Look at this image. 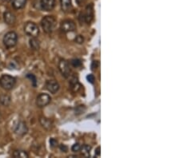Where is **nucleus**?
I'll list each match as a JSON object with an SVG mask.
<instances>
[{"label": "nucleus", "mask_w": 180, "mask_h": 158, "mask_svg": "<svg viewBox=\"0 0 180 158\" xmlns=\"http://www.w3.org/2000/svg\"><path fill=\"white\" fill-rule=\"evenodd\" d=\"M60 148H61V150L64 151V152H67V151H68V147L63 145V144H61V145H60Z\"/></svg>", "instance_id": "bb28decb"}, {"label": "nucleus", "mask_w": 180, "mask_h": 158, "mask_svg": "<svg viewBox=\"0 0 180 158\" xmlns=\"http://www.w3.org/2000/svg\"><path fill=\"white\" fill-rule=\"evenodd\" d=\"M81 15H83V18L84 22L87 24H90L93 19L94 11H93V5L90 4L86 7V10L84 13H82Z\"/></svg>", "instance_id": "0eeeda50"}, {"label": "nucleus", "mask_w": 180, "mask_h": 158, "mask_svg": "<svg viewBox=\"0 0 180 158\" xmlns=\"http://www.w3.org/2000/svg\"><path fill=\"white\" fill-rule=\"evenodd\" d=\"M4 21L8 25H12L15 22V16L10 11H6L3 14Z\"/></svg>", "instance_id": "f8f14e48"}, {"label": "nucleus", "mask_w": 180, "mask_h": 158, "mask_svg": "<svg viewBox=\"0 0 180 158\" xmlns=\"http://www.w3.org/2000/svg\"><path fill=\"white\" fill-rule=\"evenodd\" d=\"M98 65H99V62H98L97 61H94L93 62H92L91 68H92V69H95L98 67Z\"/></svg>", "instance_id": "a878e982"}, {"label": "nucleus", "mask_w": 180, "mask_h": 158, "mask_svg": "<svg viewBox=\"0 0 180 158\" xmlns=\"http://www.w3.org/2000/svg\"><path fill=\"white\" fill-rule=\"evenodd\" d=\"M95 155L96 156H100V147H98L95 151Z\"/></svg>", "instance_id": "cd10ccee"}, {"label": "nucleus", "mask_w": 180, "mask_h": 158, "mask_svg": "<svg viewBox=\"0 0 180 158\" xmlns=\"http://www.w3.org/2000/svg\"><path fill=\"white\" fill-rule=\"evenodd\" d=\"M18 41V35L15 32L10 31L3 37V44L6 48L14 47Z\"/></svg>", "instance_id": "f03ea898"}, {"label": "nucleus", "mask_w": 180, "mask_h": 158, "mask_svg": "<svg viewBox=\"0 0 180 158\" xmlns=\"http://www.w3.org/2000/svg\"><path fill=\"white\" fill-rule=\"evenodd\" d=\"M30 45L31 49H33L34 50H38L40 47L39 41V40L36 39L35 38H31L30 39Z\"/></svg>", "instance_id": "a211bd4d"}, {"label": "nucleus", "mask_w": 180, "mask_h": 158, "mask_svg": "<svg viewBox=\"0 0 180 158\" xmlns=\"http://www.w3.org/2000/svg\"><path fill=\"white\" fill-rule=\"evenodd\" d=\"M62 31L64 33H68V32H72L75 30L76 26H75V22L72 20H65L61 23L60 26Z\"/></svg>", "instance_id": "6e6552de"}, {"label": "nucleus", "mask_w": 180, "mask_h": 158, "mask_svg": "<svg viewBox=\"0 0 180 158\" xmlns=\"http://www.w3.org/2000/svg\"><path fill=\"white\" fill-rule=\"evenodd\" d=\"M50 144H51V147H56L58 144V141L55 138H51L50 140Z\"/></svg>", "instance_id": "b1692460"}, {"label": "nucleus", "mask_w": 180, "mask_h": 158, "mask_svg": "<svg viewBox=\"0 0 180 158\" xmlns=\"http://www.w3.org/2000/svg\"><path fill=\"white\" fill-rule=\"evenodd\" d=\"M72 64L74 67H79V66H80L82 65V62L79 59H73L72 61Z\"/></svg>", "instance_id": "412c9836"}, {"label": "nucleus", "mask_w": 180, "mask_h": 158, "mask_svg": "<svg viewBox=\"0 0 180 158\" xmlns=\"http://www.w3.org/2000/svg\"><path fill=\"white\" fill-rule=\"evenodd\" d=\"M60 5L63 11L68 12L72 9V0H60Z\"/></svg>", "instance_id": "ddd939ff"}, {"label": "nucleus", "mask_w": 180, "mask_h": 158, "mask_svg": "<svg viewBox=\"0 0 180 158\" xmlns=\"http://www.w3.org/2000/svg\"><path fill=\"white\" fill-rule=\"evenodd\" d=\"M10 101H11V98L9 95L3 94L0 97V103L3 106H8L10 104Z\"/></svg>", "instance_id": "dca6fc26"}, {"label": "nucleus", "mask_w": 180, "mask_h": 158, "mask_svg": "<svg viewBox=\"0 0 180 158\" xmlns=\"http://www.w3.org/2000/svg\"><path fill=\"white\" fill-rule=\"evenodd\" d=\"M80 150L82 151V153H83L84 156H88L90 155V152H91V147L90 146V145H88V144H84V145H83V146L81 147Z\"/></svg>", "instance_id": "6ab92c4d"}, {"label": "nucleus", "mask_w": 180, "mask_h": 158, "mask_svg": "<svg viewBox=\"0 0 180 158\" xmlns=\"http://www.w3.org/2000/svg\"><path fill=\"white\" fill-rule=\"evenodd\" d=\"M59 69L63 77H69L70 73H71V69H70L69 63L67 60L60 59L59 62Z\"/></svg>", "instance_id": "423d86ee"}, {"label": "nucleus", "mask_w": 180, "mask_h": 158, "mask_svg": "<svg viewBox=\"0 0 180 158\" xmlns=\"http://www.w3.org/2000/svg\"><path fill=\"white\" fill-rule=\"evenodd\" d=\"M75 1H76V2H77L78 4H81L84 0H75Z\"/></svg>", "instance_id": "c85d7f7f"}, {"label": "nucleus", "mask_w": 180, "mask_h": 158, "mask_svg": "<svg viewBox=\"0 0 180 158\" xmlns=\"http://www.w3.org/2000/svg\"><path fill=\"white\" fill-rule=\"evenodd\" d=\"M2 1L3 2H10V0H2Z\"/></svg>", "instance_id": "c756f323"}, {"label": "nucleus", "mask_w": 180, "mask_h": 158, "mask_svg": "<svg viewBox=\"0 0 180 158\" xmlns=\"http://www.w3.org/2000/svg\"><path fill=\"white\" fill-rule=\"evenodd\" d=\"M42 27L46 33H51L56 26V20L53 16H46L42 19Z\"/></svg>", "instance_id": "f257e3e1"}, {"label": "nucleus", "mask_w": 180, "mask_h": 158, "mask_svg": "<svg viewBox=\"0 0 180 158\" xmlns=\"http://www.w3.org/2000/svg\"><path fill=\"white\" fill-rule=\"evenodd\" d=\"M87 81H89L90 83H94L95 81V77H94L93 74H89V75L87 76Z\"/></svg>", "instance_id": "393cba45"}, {"label": "nucleus", "mask_w": 180, "mask_h": 158, "mask_svg": "<svg viewBox=\"0 0 180 158\" xmlns=\"http://www.w3.org/2000/svg\"><path fill=\"white\" fill-rule=\"evenodd\" d=\"M51 101V97L47 93H40L36 98V105L39 108L45 107Z\"/></svg>", "instance_id": "39448f33"}, {"label": "nucleus", "mask_w": 180, "mask_h": 158, "mask_svg": "<svg viewBox=\"0 0 180 158\" xmlns=\"http://www.w3.org/2000/svg\"><path fill=\"white\" fill-rule=\"evenodd\" d=\"M39 121H40V124H42V126L43 127V128H47V129H50V128L52 127L51 120H50L49 118L42 117H40Z\"/></svg>", "instance_id": "2eb2a0df"}, {"label": "nucleus", "mask_w": 180, "mask_h": 158, "mask_svg": "<svg viewBox=\"0 0 180 158\" xmlns=\"http://www.w3.org/2000/svg\"><path fill=\"white\" fill-rule=\"evenodd\" d=\"M24 31H25L27 35L30 36L31 38H36L38 34H39V26L32 22H27L25 26H24Z\"/></svg>", "instance_id": "20e7f679"}, {"label": "nucleus", "mask_w": 180, "mask_h": 158, "mask_svg": "<svg viewBox=\"0 0 180 158\" xmlns=\"http://www.w3.org/2000/svg\"><path fill=\"white\" fill-rule=\"evenodd\" d=\"M27 77L31 80L32 84H33V86H36V85H37V79H36L35 76L33 75V74H31V73H28L27 75Z\"/></svg>", "instance_id": "aec40b11"}, {"label": "nucleus", "mask_w": 180, "mask_h": 158, "mask_svg": "<svg viewBox=\"0 0 180 158\" xmlns=\"http://www.w3.org/2000/svg\"><path fill=\"white\" fill-rule=\"evenodd\" d=\"M46 87L49 92H51V93H57L59 89V83L57 82L55 80H50V81H47L46 83Z\"/></svg>", "instance_id": "9d476101"}, {"label": "nucleus", "mask_w": 180, "mask_h": 158, "mask_svg": "<svg viewBox=\"0 0 180 158\" xmlns=\"http://www.w3.org/2000/svg\"><path fill=\"white\" fill-rule=\"evenodd\" d=\"M83 37L82 35H78L76 38H75V41L77 42V43H79V44H81V43H83Z\"/></svg>", "instance_id": "5701e85b"}, {"label": "nucleus", "mask_w": 180, "mask_h": 158, "mask_svg": "<svg viewBox=\"0 0 180 158\" xmlns=\"http://www.w3.org/2000/svg\"><path fill=\"white\" fill-rule=\"evenodd\" d=\"M40 5L43 10L46 11H51L55 6V0H41Z\"/></svg>", "instance_id": "1a4fd4ad"}, {"label": "nucleus", "mask_w": 180, "mask_h": 158, "mask_svg": "<svg viewBox=\"0 0 180 158\" xmlns=\"http://www.w3.org/2000/svg\"><path fill=\"white\" fill-rule=\"evenodd\" d=\"M27 3V0H13L12 1V6L16 10L22 9L25 6Z\"/></svg>", "instance_id": "4468645a"}, {"label": "nucleus", "mask_w": 180, "mask_h": 158, "mask_svg": "<svg viewBox=\"0 0 180 158\" xmlns=\"http://www.w3.org/2000/svg\"><path fill=\"white\" fill-rule=\"evenodd\" d=\"M80 148H81L80 144H79V143H76V144H75L73 146H72V150L75 152H79V151H80Z\"/></svg>", "instance_id": "4be33fe9"}, {"label": "nucleus", "mask_w": 180, "mask_h": 158, "mask_svg": "<svg viewBox=\"0 0 180 158\" xmlns=\"http://www.w3.org/2000/svg\"><path fill=\"white\" fill-rule=\"evenodd\" d=\"M15 83L16 79L12 76L8 75V74H4L0 78V85L6 90L11 89L14 86Z\"/></svg>", "instance_id": "7ed1b4c3"}, {"label": "nucleus", "mask_w": 180, "mask_h": 158, "mask_svg": "<svg viewBox=\"0 0 180 158\" xmlns=\"http://www.w3.org/2000/svg\"><path fill=\"white\" fill-rule=\"evenodd\" d=\"M27 131L28 128L27 126V124L24 121H20L14 129V132L18 136H23L27 132Z\"/></svg>", "instance_id": "9b49d317"}, {"label": "nucleus", "mask_w": 180, "mask_h": 158, "mask_svg": "<svg viewBox=\"0 0 180 158\" xmlns=\"http://www.w3.org/2000/svg\"><path fill=\"white\" fill-rule=\"evenodd\" d=\"M13 156L14 158H27V152L23 150H15L13 152Z\"/></svg>", "instance_id": "f3484780"}]
</instances>
